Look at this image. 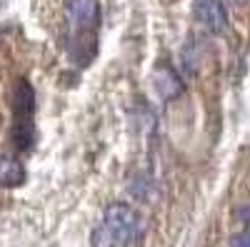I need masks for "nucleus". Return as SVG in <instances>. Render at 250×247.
<instances>
[{
  "label": "nucleus",
  "instance_id": "nucleus-8",
  "mask_svg": "<svg viewBox=\"0 0 250 247\" xmlns=\"http://www.w3.org/2000/svg\"><path fill=\"white\" fill-rule=\"evenodd\" d=\"M233 247H250V232H243V235L233 237Z\"/></svg>",
  "mask_w": 250,
  "mask_h": 247
},
{
  "label": "nucleus",
  "instance_id": "nucleus-2",
  "mask_svg": "<svg viewBox=\"0 0 250 247\" xmlns=\"http://www.w3.org/2000/svg\"><path fill=\"white\" fill-rule=\"evenodd\" d=\"M13 108H15V140L20 148H28L30 145V137H33V108H35V95L33 88L28 85L25 80L18 82L15 88V97H13Z\"/></svg>",
  "mask_w": 250,
  "mask_h": 247
},
{
  "label": "nucleus",
  "instance_id": "nucleus-7",
  "mask_svg": "<svg viewBox=\"0 0 250 247\" xmlns=\"http://www.w3.org/2000/svg\"><path fill=\"white\" fill-rule=\"evenodd\" d=\"M93 247H115V242H113V237L108 235V230L103 228H95V232H93Z\"/></svg>",
  "mask_w": 250,
  "mask_h": 247
},
{
  "label": "nucleus",
  "instance_id": "nucleus-1",
  "mask_svg": "<svg viewBox=\"0 0 250 247\" xmlns=\"http://www.w3.org/2000/svg\"><path fill=\"white\" fill-rule=\"evenodd\" d=\"M103 228H105L108 235L113 237L115 247H130L143 235V222H140L138 212L130 208V205H123V202H113L105 210V222H103Z\"/></svg>",
  "mask_w": 250,
  "mask_h": 247
},
{
  "label": "nucleus",
  "instance_id": "nucleus-5",
  "mask_svg": "<svg viewBox=\"0 0 250 247\" xmlns=\"http://www.w3.org/2000/svg\"><path fill=\"white\" fill-rule=\"evenodd\" d=\"M25 180V168L23 162H18L10 155H0V185L5 188H15Z\"/></svg>",
  "mask_w": 250,
  "mask_h": 247
},
{
  "label": "nucleus",
  "instance_id": "nucleus-6",
  "mask_svg": "<svg viewBox=\"0 0 250 247\" xmlns=\"http://www.w3.org/2000/svg\"><path fill=\"white\" fill-rule=\"evenodd\" d=\"M155 90H158L160 97H173V95L180 90V82H178L175 73L168 70V68L158 70V73H155Z\"/></svg>",
  "mask_w": 250,
  "mask_h": 247
},
{
  "label": "nucleus",
  "instance_id": "nucleus-3",
  "mask_svg": "<svg viewBox=\"0 0 250 247\" xmlns=\"http://www.w3.org/2000/svg\"><path fill=\"white\" fill-rule=\"evenodd\" d=\"M195 18L210 33H220L228 23V15L220 0H195Z\"/></svg>",
  "mask_w": 250,
  "mask_h": 247
},
{
  "label": "nucleus",
  "instance_id": "nucleus-4",
  "mask_svg": "<svg viewBox=\"0 0 250 247\" xmlns=\"http://www.w3.org/2000/svg\"><path fill=\"white\" fill-rule=\"evenodd\" d=\"M68 15L75 23V28L80 30H95L100 20V10L95 0H68Z\"/></svg>",
  "mask_w": 250,
  "mask_h": 247
}]
</instances>
